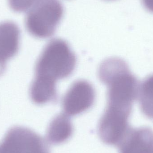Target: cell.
<instances>
[{
  "mask_svg": "<svg viewBox=\"0 0 153 153\" xmlns=\"http://www.w3.org/2000/svg\"><path fill=\"white\" fill-rule=\"evenodd\" d=\"M98 75L108 87L107 106L132 111L139 85L126 62L118 57L108 58L101 64Z\"/></svg>",
  "mask_w": 153,
  "mask_h": 153,
  "instance_id": "1",
  "label": "cell"
},
{
  "mask_svg": "<svg viewBox=\"0 0 153 153\" xmlns=\"http://www.w3.org/2000/svg\"><path fill=\"white\" fill-rule=\"evenodd\" d=\"M76 63V55L66 41L60 39L51 40L38 59L33 81L56 86L57 80L73 73Z\"/></svg>",
  "mask_w": 153,
  "mask_h": 153,
  "instance_id": "2",
  "label": "cell"
},
{
  "mask_svg": "<svg viewBox=\"0 0 153 153\" xmlns=\"http://www.w3.org/2000/svg\"><path fill=\"white\" fill-rule=\"evenodd\" d=\"M63 10L55 0H44L34 5L27 13L25 26L30 34L38 38L53 35L61 20Z\"/></svg>",
  "mask_w": 153,
  "mask_h": 153,
  "instance_id": "3",
  "label": "cell"
},
{
  "mask_svg": "<svg viewBox=\"0 0 153 153\" xmlns=\"http://www.w3.org/2000/svg\"><path fill=\"white\" fill-rule=\"evenodd\" d=\"M0 153H49L46 142L31 129L15 126L0 143Z\"/></svg>",
  "mask_w": 153,
  "mask_h": 153,
  "instance_id": "4",
  "label": "cell"
},
{
  "mask_svg": "<svg viewBox=\"0 0 153 153\" xmlns=\"http://www.w3.org/2000/svg\"><path fill=\"white\" fill-rule=\"evenodd\" d=\"M95 99L94 88L88 81L74 82L66 92L62 100L65 114L69 117L81 114L91 108Z\"/></svg>",
  "mask_w": 153,
  "mask_h": 153,
  "instance_id": "5",
  "label": "cell"
},
{
  "mask_svg": "<svg viewBox=\"0 0 153 153\" xmlns=\"http://www.w3.org/2000/svg\"><path fill=\"white\" fill-rule=\"evenodd\" d=\"M118 146L120 153H153V131L146 127L131 128Z\"/></svg>",
  "mask_w": 153,
  "mask_h": 153,
  "instance_id": "6",
  "label": "cell"
},
{
  "mask_svg": "<svg viewBox=\"0 0 153 153\" xmlns=\"http://www.w3.org/2000/svg\"><path fill=\"white\" fill-rule=\"evenodd\" d=\"M20 31L17 24L10 21L0 23V65L6 67L8 60L19 51Z\"/></svg>",
  "mask_w": 153,
  "mask_h": 153,
  "instance_id": "7",
  "label": "cell"
},
{
  "mask_svg": "<svg viewBox=\"0 0 153 153\" xmlns=\"http://www.w3.org/2000/svg\"><path fill=\"white\" fill-rule=\"evenodd\" d=\"M73 131V126L69 116L60 114L50 122L47 132V140L52 145L63 143L72 136Z\"/></svg>",
  "mask_w": 153,
  "mask_h": 153,
  "instance_id": "8",
  "label": "cell"
},
{
  "mask_svg": "<svg viewBox=\"0 0 153 153\" xmlns=\"http://www.w3.org/2000/svg\"><path fill=\"white\" fill-rule=\"evenodd\" d=\"M137 97L144 115L153 119V74L146 78L139 85Z\"/></svg>",
  "mask_w": 153,
  "mask_h": 153,
  "instance_id": "9",
  "label": "cell"
},
{
  "mask_svg": "<svg viewBox=\"0 0 153 153\" xmlns=\"http://www.w3.org/2000/svg\"><path fill=\"white\" fill-rule=\"evenodd\" d=\"M41 1V0H8V2L13 10L20 13L31 9Z\"/></svg>",
  "mask_w": 153,
  "mask_h": 153,
  "instance_id": "10",
  "label": "cell"
},
{
  "mask_svg": "<svg viewBox=\"0 0 153 153\" xmlns=\"http://www.w3.org/2000/svg\"><path fill=\"white\" fill-rule=\"evenodd\" d=\"M146 6L153 11V0H143Z\"/></svg>",
  "mask_w": 153,
  "mask_h": 153,
  "instance_id": "11",
  "label": "cell"
}]
</instances>
